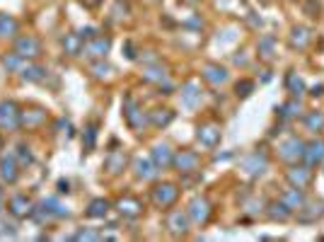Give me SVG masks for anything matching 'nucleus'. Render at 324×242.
<instances>
[{"label": "nucleus", "instance_id": "a211bd4d", "mask_svg": "<svg viewBox=\"0 0 324 242\" xmlns=\"http://www.w3.org/2000/svg\"><path fill=\"white\" fill-rule=\"evenodd\" d=\"M109 46H111L109 39H104V37H92V41L87 44V49H85V51H87L90 56H104V54L109 51Z\"/></svg>", "mask_w": 324, "mask_h": 242}, {"label": "nucleus", "instance_id": "423d86ee", "mask_svg": "<svg viewBox=\"0 0 324 242\" xmlns=\"http://www.w3.org/2000/svg\"><path fill=\"white\" fill-rule=\"evenodd\" d=\"M242 165H244V170H247L250 175L257 177V175H264V172H266V167H269V158H266L264 153H252Z\"/></svg>", "mask_w": 324, "mask_h": 242}, {"label": "nucleus", "instance_id": "e433bc0d", "mask_svg": "<svg viewBox=\"0 0 324 242\" xmlns=\"http://www.w3.org/2000/svg\"><path fill=\"white\" fill-rule=\"evenodd\" d=\"M109 65H104V63H97V65H92V73L97 75V78H104V75H109Z\"/></svg>", "mask_w": 324, "mask_h": 242}, {"label": "nucleus", "instance_id": "6e6552de", "mask_svg": "<svg viewBox=\"0 0 324 242\" xmlns=\"http://www.w3.org/2000/svg\"><path fill=\"white\" fill-rule=\"evenodd\" d=\"M172 165H175L179 172H191V170L198 165V155H196L194 150H182L179 155L172 158Z\"/></svg>", "mask_w": 324, "mask_h": 242}, {"label": "nucleus", "instance_id": "f03ea898", "mask_svg": "<svg viewBox=\"0 0 324 242\" xmlns=\"http://www.w3.org/2000/svg\"><path fill=\"white\" fill-rule=\"evenodd\" d=\"M286 179L290 182V186H297V189H305L310 182H312V170H310V165H293V167L288 170Z\"/></svg>", "mask_w": 324, "mask_h": 242}, {"label": "nucleus", "instance_id": "2f4dec72", "mask_svg": "<svg viewBox=\"0 0 324 242\" xmlns=\"http://www.w3.org/2000/svg\"><path fill=\"white\" fill-rule=\"evenodd\" d=\"M252 90H254V83H252V80H242V83L235 85V92H237V97H247Z\"/></svg>", "mask_w": 324, "mask_h": 242}, {"label": "nucleus", "instance_id": "7ed1b4c3", "mask_svg": "<svg viewBox=\"0 0 324 242\" xmlns=\"http://www.w3.org/2000/svg\"><path fill=\"white\" fill-rule=\"evenodd\" d=\"M186 215H189L194 223H206V221L211 218V204H208L206 199H201V196H196V199H191Z\"/></svg>", "mask_w": 324, "mask_h": 242}, {"label": "nucleus", "instance_id": "6ab92c4d", "mask_svg": "<svg viewBox=\"0 0 324 242\" xmlns=\"http://www.w3.org/2000/svg\"><path fill=\"white\" fill-rule=\"evenodd\" d=\"M116 206H119L121 213H123V215H131V218H133V215H138V213H140V208H143L138 199H131V196L121 199V201H119Z\"/></svg>", "mask_w": 324, "mask_h": 242}, {"label": "nucleus", "instance_id": "1a4fd4ad", "mask_svg": "<svg viewBox=\"0 0 324 242\" xmlns=\"http://www.w3.org/2000/svg\"><path fill=\"white\" fill-rule=\"evenodd\" d=\"M19 124V114H17V107L12 102H3L0 104V126L5 129H15Z\"/></svg>", "mask_w": 324, "mask_h": 242}, {"label": "nucleus", "instance_id": "a878e982", "mask_svg": "<svg viewBox=\"0 0 324 242\" xmlns=\"http://www.w3.org/2000/svg\"><path fill=\"white\" fill-rule=\"evenodd\" d=\"M17 32V22L8 15H0V37H10Z\"/></svg>", "mask_w": 324, "mask_h": 242}, {"label": "nucleus", "instance_id": "4be33fe9", "mask_svg": "<svg viewBox=\"0 0 324 242\" xmlns=\"http://www.w3.org/2000/svg\"><path fill=\"white\" fill-rule=\"evenodd\" d=\"M136 175H138L140 179H153L158 175V170H155V165H153L150 160H138V162H136Z\"/></svg>", "mask_w": 324, "mask_h": 242}, {"label": "nucleus", "instance_id": "f257e3e1", "mask_svg": "<svg viewBox=\"0 0 324 242\" xmlns=\"http://www.w3.org/2000/svg\"><path fill=\"white\" fill-rule=\"evenodd\" d=\"M303 153H305V143H303V138H297V136H290V138H286L278 146V155H281V160H286V162L303 160Z\"/></svg>", "mask_w": 324, "mask_h": 242}, {"label": "nucleus", "instance_id": "20e7f679", "mask_svg": "<svg viewBox=\"0 0 324 242\" xmlns=\"http://www.w3.org/2000/svg\"><path fill=\"white\" fill-rule=\"evenodd\" d=\"M177 196H179V189H177L175 184H160V186L153 189V201H155L158 206H162V208L175 204Z\"/></svg>", "mask_w": 324, "mask_h": 242}, {"label": "nucleus", "instance_id": "5701e85b", "mask_svg": "<svg viewBox=\"0 0 324 242\" xmlns=\"http://www.w3.org/2000/svg\"><path fill=\"white\" fill-rule=\"evenodd\" d=\"M123 165H126V153H111L109 158H107V170H109L111 175L121 172Z\"/></svg>", "mask_w": 324, "mask_h": 242}, {"label": "nucleus", "instance_id": "9d476101", "mask_svg": "<svg viewBox=\"0 0 324 242\" xmlns=\"http://www.w3.org/2000/svg\"><path fill=\"white\" fill-rule=\"evenodd\" d=\"M167 228L177 235H184L186 228H189L186 213H182V211H169V213H167Z\"/></svg>", "mask_w": 324, "mask_h": 242}, {"label": "nucleus", "instance_id": "f704fd0d", "mask_svg": "<svg viewBox=\"0 0 324 242\" xmlns=\"http://www.w3.org/2000/svg\"><path fill=\"white\" fill-rule=\"evenodd\" d=\"M41 73H44V68H24V78H29V80H41Z\"/></svg>", "mask_w": 324, "mask_h": 242}, {"label": "nucleus", "instance_id": "412c9836", "mask_svg": "<svg viewBox=\"0 0 324 242\" xmlns=\"http://www.w3.org/2000/svg\"><path fill=\"white\" fill-rule=\"evenodd\" d=\"M201 87H198V83H194V80H189V83L182 87V97H184V102L189 104V107H194L196 100L201 97V92H198Z\"/></svg>", "mask_w": 324, "mask_h": 242}, {"label": "nucleus", "instance_id": "39448f33", "mask_svg": "<svg viewBox=\"0 0 324 242\" xmlns=\"http://www.w3.org/2000/svg\"><path fill=\"white\" fill-rule=\"evenodd\" d=\"M303 160H305L310 167L315 165H322L324 162V140L322 138H315L305 143V153H303Z\"/></svg>", "mask_w": 324, "mask_h": 242}, {"label": "nucleus", "instance_id": "bb28decb", "mask_svg": "<svg viewBox=\"0 0 324 242\" xmlns=\"http://www.w3.org/2000/svg\"><path fill=\"white\" fill-rule=\"evenodd\" d=\"M172 116H175V114L169 112V109H155L150 119H153V124H155V126H167V124L172 121Z\"/></svg>", "mask_w": 324, "mask_h": 242}, {"label": "nucleus", "instance_id": "cd10ccee", "mask_svg": "<svg viewBox=\"0 0 324 242\" xmlns=\"http://www.w3.org/2000/svg\"><path fill=\"white\" fill-rule=\"evenodd\" d=\"M143 78H145L148 83H162V80H165V70H162L160 65H153V68H148V70H145V75H143Z\"/></svg>", "mask_w": 324, "mask_h": 242}, {"label": "nucleus", "instance_id": "c9c22d12", "mask_svg": "<svg viewBox=\"0 0 324 242\" xmlns=\"http://www.w3.org/2000/svg\"><path fill=\"white\" fill-rule=\"evenodd\" d=\"M271 46H273V37H266L259 41V49H261L264 56H271Z\"/></svg>", "mask_w": 324, "mask_h": 242}, {"label": "nucleus", "instance_id": "aec40b11", "mask_svg": "<svg viewBox=\"0 0 324 242\" xmlns=\"http://www.w3.org/2000/svg\"><path fill=\"white\" fill-rule=\"evenodd\" d=\"M17 54L19 56H37L39 54V41L37 39H19V44H17Z\"/></svg>", "mask_w": 324, "mask_h": 242}, {"label": "nucleus", "instance_id": "ddd939ff", "mask_svg": "<svg viewBox=\"0 0 324 242\" xmlns=\"http://www.w3.org/2000/svg\"><path fill=\"white\" fill-rule=\"evenodd\" d=\"M310 41H312L310 29L307 27H293V32H290V46L293 49H305Z\"/></svg>", "mask_w": 324, "mask_h": 242}, {"label": "nucleus", "instance_id": "473e14b6", "mask_svg": "<svg viewBox=\"0 0 324 242\" xmlns=\"http://www.w3.org/2000/svg\"><path fill=\"white\" fill-rule=\"evenodd\" d=\"M3 177L10 179V182H12V179L17 177V172H15V165H12V162H8V160L3 162Z\"/></svg>", "mask_w": 324, "mask_h": 242}, {"label": "nucleus", "instance_id": "72a5a7b5", "mask_svg": "<svg viewBox=\"0 0 324 242\" xmlns=\"http://www.w3.org/2000/svg\"><path fill=\"white\" fill-rule=\"evenodd\" d=\"M319 3H315V0H307L305 3V12L310 15V17H319Z\"/></svg>", "mask_w": 324, "mask_h": 242}, {"label": "nucleus", "instance_id": "dca6fc26", "mask_svg": "<svg viewBox=\"0 0 324 242\" xmlns=\"http://www.w3.org/2000/svg\"><path fill=\"white\" fill-rule=\"evenodd\" d=\"M153 162H155V167H167V165H172V153H169V148H167L165 143L153 148Z\"/></svg>", "mask_w": 324, "mask_h": 242}, {"label": "nucleus", "instance_id": "c756f323", "mask_svg": "<svg viewBox=\"0 0 324 242\" xmlns=\"http://www.w3.org/2000/svg\"><path fill=\"white\" fill-rule=\"evenodd\" d=\"M297 112H300V104H297V100H290L288 104H283V107H281V116H283V119H290V116H295Z\"/></svg>", "mask_w": 324, "mask_h": 242}, {"label": "nucleus", "instance_id": "0eeeda50", "mask_svg": "<svg viewBox=\"0 0 324 242\" xmlns=\"http://www.w3.org/2000/svg\"><path fill=\"white\" fill-rule=\"evenodd\" d=\"M324 215V204L322 201H312V204H303L300 208H297V218L300 221H305V223H312V221H317V218H322Z\"/></svg>", "mask_w": 324, "mask_h": 242}, {"label": "nucleus", "instance_id": "4c0bfd02", "mask_svg": "<svg viewBox=\"0 0 324 242\" xmlns=\"http://www.w3.org/2000/svg\"><path fill=\"white\" fill-rule=\"evenodd\" d=\"M78 46H80V44H78V37H68V39H65V49H68L70 54H78Z\"/></svg>", "mask_w": 324, "mask_h": 242}, {"label": "nucleus", "instance_id": "58836bf2", "mask_svg": "<svg viewBox=\"0 0 324 242\" xmlns=\"http://www.w3.org/2000/svg\"><path fill=\"white\" fill-rule=\"evenodd\" d=\"M310 94H312V97H319V94H324V85H315Z\"/></svg>", "mask_w": 324, "mask_h": 242}, {"label": "nucleus", "instance_id": "9b49d317", "mask_svg": "<svg viewBox=\"0 0 324 242\" xmlns=\"http://www.w3.org/2000/svg\"><path fill=\"white\" fill-rule=\"evenodd\" d=\"M198 140L208 146V148H213L215 143L220 140V126H215V124H206L198 129Z\"/></svg>", "mask_w": 324, "mask_h": 242}, {"label": "nucleus", "instance_id": "4468645a", "mask_svg": "<svg viewBox=\"0 0 324 242\" xmlns=\"http://www.w3.org/2000/svg\"><path fill=\"white\" fill-rule=\"evenodd\" d=\"M204 78L208 80V83H213V85H218V83H225L228 80V70L222 68V65H215V63H208L204 68Z\"/></svg>", "mask_w": 324, "mask_h": 242}, {"label": "nucleus", "instance_id": "c85d7f7f", "mask_svg": "<svg viewBox=\"0 0 324 242\" xmlns=\"http://www.w3.org/2000/svg\"><path fill=\"white\" fill-rule=\"evenodd\" d=\"M107 208H109V201H104V199H97V201H92V206H90V211H87V213L92 215V218H99V215L107 213Z\"/></svg>", "mask_w": 324, "mask_h": 242}, {"label": "nucleus", "instance_id": "7c9ffc66", "mask_svg": "<svg viewBox=\"0 0 324 242\" xmlns=\"http://www.w3.org/2000/svg\"><path fill=\"white\" fill-rule=\"evenodd\" d=\"M12 211L17 215H24L29 211V201H24L22 196H15V199H12Z\"/></svg>", "mask_w": 324, "mask_h": 242}, {"label": "nucleus", "instance_id": "393cba45", "mask_svg": "<svg viewBox=\"0 0 324 242\" xmlns=\"http://www.w3.org/2000/svg\"><path fill=\"white\" fill-rule=\"evenodd\" d=\"M305 129L307 131H322L324 129V114L322 112H310L305 116Z\"/></svg>", "mask_w": 324, "mask_h": 242}, {"label": "nucleus", "instance_id": "b1692460", "mask_svg": "<svg viewBox=\"0 0 324 242\" xmlns=\"http://www.w3.org/2000/svg\"><path fill=\"white\" fill-rule=\"evenodd\" d=\"M286 87L290 94H300L303 90H305V83H303V78L297 73H288L286 75Z\"/></svg>", "mask_w": 324, "mask_h": 242}, {"label": "nucleus", "instance_id": "f8f14e48", "mask_svg": "<svg viewBox=\"0 0 324 242\" xmlns=\"http://www.w3.org/2000/svg\"><path fill=\"white\" fill-rule=\"evenodd\" d=\"M281 201L288 206V208H293V211H297L300 206L305 204L307 199L305 194H303V189H297V186H293V189H286L283 191V196H281Z\"/></svg>", "mask_w": 324, "mask_h": 242}, {"label": "nucleus", "instance_id": "2eb2a0df", "mask_svg": "<svg viewBox=\"0 0 324 242\" xmlns=\"http://www.w3.org/2000/svg\"><path fill=\"white\" fill-rule=\"evenodd\" d=\"M123 114H126V121H129L133 129H138V126L145 124V116H143V112L133 104V100H126V109H123Z\"/></svg>", "mask_w": 324, "mask_h": 242}, {"label": "nucleus", "instance_id": "f3484780", "mask_svg": "<svg viewBox=\"0 0 324 242\" xmlns=\"http://www.w3.org/2000/svg\"><path fill=\"white\" fill-rule=\"evenodd\" d=\"M290 215H293V208H288L283 201H276V204L269 206V218L271 221H281V223H283V221H288Z\"/></svg>", "mask_w": 324, "mask_h": 242}]
</instances>
